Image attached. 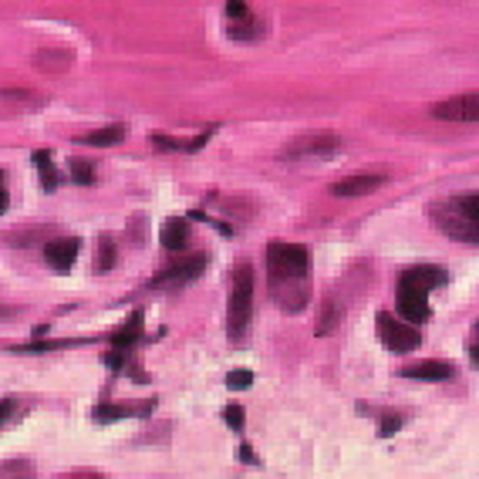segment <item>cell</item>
<instances>
[{
    "mask_svg": "<svg viewBox=\"0 0 479 479\" xmlns=\"http://www.w3.org/2000/svg\"><path fill=\"white\" fill-rule=\"evenodd\" d=\"M139 334H142V314H132L128 325L122 331H115L112 344L115 348H132V344H139Z\"/></svg>",
    "mask_w": 479,
    "mask_h": 479,
    "instance_id": "cell-16",
    "label": "cell"
},
{
    "mask_svg": "<svg viewBox=\"0 0 479 479\" xmlns=\"http://www.w3.org/2000/svg\"><path fill=\"white\" fill-rule=\"evenodd\" d=\"M105 365H108V368H122V354L108 351V354H105Z\"/></svg>",
    "mask_w": 479,
    "mask_h": 479,
    "instance_id": "cell-30",
    "label": "cell"
},
{
    "mask_svg": "<svg viewBox=\"0 0 479 479\" xmlns=\"http://www.w3.org/2000/svg\"><path fill=\"white\" fill-rule=\"evenodd\" d=\"M402 283L422 287L425 294H429V291H436V287L446 283V274H442L439 267H415V270H409V274H402Z\"/></svg>",
    "mask_w": 479,
    "mask_h": 479,
    "instance_id": "cell-13",
    "label": "cell"
},
{
    "mask_svg": "<svg viewBox=\"0 0 479 479\" xmlns=\"http://www.w3.org/2000/svg\"><path fill=\"white\" fill-rule=\"evenodd\" d=\"M240 459H243V463H257V459H254V449H250V446H243V449H240Z\"/></svg>",
    "mask_w": 479,
    "mask_h": 479,
    "instance_id": "cell-31",
    "label": "cell"
},
{
    "mask_svg": "<svg viewBox=\"0 0 479 479\" xmlns=\"http://www.w3.org/2000/svg\"><path fill=\"white\" fill-rule=\"evenodd\" d=\"M57 348L55 341H38V344H17V351H51Z\"/></svg>",
    "mask_w": 479,
    "mask_h": 479,
    "instance_id": "cell-29",
    "label": "cell"
},
{
    "mask_svg": "<svg viewBox=\"0 0 479 479\" xmlns=\"http://www.w3.org/2000/svg\"><path fill=\"white\" fill-rule=\"evenodd\" d=\"M223 415H226V422H230V429H237V432L243 429V409L240 405H230Z\"/></svg>",
    "mask_w": 479,
    "mask_h": 479,
    "instance_id": "cell-27",
    "label": "cell"
},
{
    "mask_svg": "<svg viewBox=\"0 0 479 479\" xmlns=\"http://www.w3.org/2000/svg\"><path fill=\"white\" fill-rule=\"evenodd\" d=\"M38 108H41V98L30 91H21V88L0 91V118H17V115L38 112Z\"/></svg>",
    "mask_w": 479,
    "mask_h": 479,
    "instance_id": "cell-7",
    "label": "cell"
},
{
    "mask_svg": "<svg viewBox=\"0 0 479 479\" xmlns=\"http://www.w3.org/2000/svg\"><path fill=\"white\" fill-rule=\"evenodd\" d=\"M34 64L44 71H51V74H57V71H64L71 64V55H47V51H41V55L34 57Z\"/></svg>",
    "mask_w": 479,
    "mask_h": 479,
    "instance_id": "cell-20",
    "label": "cell"
},
{
    "mask_svg": "<svg viewBox=\"0 0 479 479\" xmlns=\"http://www.w3.org/2000/svg\"><path fill=\"white\" fill-rule=\"evenodd\" d=\"M203 267H206V257L203 254L189 257V260H179V264H172L169 270H162V274L155 277V283H189L203 274Z\"/></svg>",
    "mask_w": 479,
    "mask_h": 479,
    "instance_id": "cell-9",
    "label": "cell"
},
{
    "mask_svg": "<svg viewBox=\"0 0 479 479\" xmlns=\"http://www.w3.org/2000/svg\"><path fill=\"white\" fill-rule=\"evenodd\" d=\"M250 385H254V375H250L247 368L230 371V378H226V388H233V392H243V388H250Z\"/></svg>",
    "mask_w": 479,
    "mask_h": 479,
    "instance_id": "cell-23",
    "label": "cell"
},
{
    "mask_svg": "<svg viewBox=\"0 0 479 479\" xmlns=\"http://www.w3.org/2000/svg\"><path fill=\"white\" fill-rule=\"evenodd\" d=\"M7 210V189H4V176H0V213Z\"/></svg>",
    "mask_w": 479,
    "mask_h": 479,
    "instance_id": "cell-32",
    "label": "cell"
},
{
    "mask_svg": "<svg viewBox=\"0 0 479 479\" xmlns=\"http://www.w3.org/2000/svg\"><path fill=\"white\" fill-rule=\"evenodd\" d=\"M402 429V415H385L378 425V436H395Z\"/></svg>",
    "mask_w": 479,
    "mask_h": 479,
    "instance_id": "cell-25",
    "label": "cell"
},
{
    "mask_svg": "<svg viewBox=\"0 0 479 479\" xmlns=\"http://www.w3.org/2000/svg\"><path fill=\"white\" fill-rule=\"evenodd\" d=\"M321 317H325V321H321V327H317V334H327V331H334V327H338V308H331V304H327Z\"/></svg>",
    "mask_w": 479,
    "mask_h": 479,
    "instance_id": "cell-24",
    "label": "cell"
},
{
    "mask_svg": "<svg viewBox=\"0 0 479 479\" xmlns=\"http://www.w3.org/2000/svg\"><path fill=\"white\" fill-rule=\"evenodd\" d=\"M341 142L334 135H304V139H294L287 149H283V159H327L331 152H338Z\"/></svg>",
    "mask_w": 479,
    "mask_h": 479,
    "instance_id": "cell-4",
    "label": "cell"
},
{
    "mask_svg": "<svg viewBox=\"0 0 479 479\" xmlns=\"http://www.w3.org/2000/svg\"><path fill=\"white\" fill-rule=\"evenodd\" d=\"M270 264V291L274 300L283 310H304L308 304V274H310V254L297 243H270L267 247Z\"/></svg>",
    "mask_w": 479,
    "mask_h": 479,
    "instance_id": "cell-1",
    "label": "cell"
},
{
    "mask_svg": "<svg viewBox=\"0 0 479 479\" xmlns=\"http://www.w3.org/2000/svg\"><path fill=\"white\" fill-rule=\"evenodd\" d=\"M381 183H385V179L375 176V172H368V176H348V179H341V183L331 186V193H334V196H365V193H375Z\"/></svg>",
    "mask_w": 479,
    "mask_h": 479,
    "instance_id": "cell-11",
    "label": "cell"
},
{
    "mask_svg": "<svg viewBox=\"0 0 479 479\" xmlns=\"http://www.w3.org/2000/svg\"><path fill=\"white\" fill-rule=\"evenodd\" d=\"M125 135V125H108L101 128V132H91V135H81V145H115V142H122Z\"/></svg>",
    "mask_w": 479,
    "mask_h": 479,
    "instance_id": "cell-17",
    "label": "cell"
},
{
    "mask_svg": "<svg viewBox=\"0 0 479 479\" xmlns=\"http://www.w3.org/2000/svg\"><path fill=\"white\" fill-rule=\"evenodd\" d=\"M439 223H442V230L449 233V237L456 240H469V243H476V223L473 220H466L463 213L456 210V203H449V206H442V210L436 213Z\"/></svg>",
    "mask_w": 479,
    "mask_h": 479,
    "instance_id": "cell-8",
    "label": "cell"
},
{
    "mask_svg": "<svg viewBox=\"0 0 479 479\" xmlns=\"http://www.w3.org/2000/svg\"><path fill=\"white\" fill-rule=\"evenodd\" d=\"M17 479H30V476H17Z\"/></svg>",
    "mask_w": 479,
    "mask_h": 479,
    "instance_id": "cell-33",
    "label": "cell"
},
{
    "mask_svg": "<svg viewBox=\"0 0 479 479\" xmlns=\"http://www.w3.org/2000/svg\"><path fill=\"white\" fill-rule=\"evenodd\" d=\"M436 118H446V122H476L479 115V98L476 95H459V98H449V101H439L432 108Z\"/></svg>",
    "mask_w": 479,
    "mask_h": 479,
    "instance_id": "cell-6",
    "label": "cell"
},
{
    "mask_svg": "<svg viewBox=\"0 0 479 479\" xmlns=\"http://www.w3.org/2000/svg\"><path fill=\"white\" fill-rule=\"evenodd\" d=\"M226 14H230V24H237V21L250 17V7L247 4H226Z\"/></svg>",
    "mask_w": 479,
    "mask_h": 479,
    "instance_id": "cell-26",
    "label": "cell"
},
{
    "mask_svg": "<svg viewBox=\"0 0 479 479\" xmlns=\"http://www.w3.org/2000/svg\"><path fill=\"white\" fill-rule=\"evenodd\" d=\"M132 415V409H125V405H98L95 409V419L98 422H112V419H128Z\"/></svg>",
    "mask_w": 479,
    "mask_h": 479,
    "instance_id": "cell-22",
    "label": "cell"
},
{
    "mask_svg": "<svg viewBox=\"0 0 479 479\" xmlns=\"http://www.w3.org/2000/svg\"><path fill=\"white\" fill-rule=\"evenodd\" d=\"M14 412H17V402L14 398H4V402H0V425L11 422V419H14Z\"/></svg>",
    "mask_w": 479,
    "mask_h": 479,
    "instance_id": "cell-28",
    "label": "cell"
},
{
    "mask_svg": "<svg viewBox=\"0 0 479 479\" xmlns=\"http://www.w3.org/2000/svg\"><path fill=\"white\" fill-rule=\"evenodd\" d=\"M395 304H398V310H402V317H412V321H429V294H425L422 287H412V283L398 281Z\"/></svg>",
    "mask_w": 479,
    "mask_h": 479,
    "instance_id": "cell-5",
    "label": "cell"
},
{
    "mask_svg": "<svg viewBox=\"0 0 479 479\" xmlns=\"http://www.w3.org/2000/svg\"><path fill=\"white\" fill-rule=\"evenodd\" d=\"M95 267H98V274H105V270L115 267V243H112V237H98V257H95Z\"/></svg>",
    "mask_w": 479,
    "mask_h": 479,
    "instance_id": "cell-18",
    "label": "cell"
},
{
    "mask_svg": "<svg viewBox=\"0 0 479 479\" xmlns=\"http://www.w3.org/2000/svg\"><path fill=\"white\" fill-rule=\"evenodd\" d=\"M402 375L405 378H419V381H449L456 375V368L449 361H419V365H409Z\"/></svg>",
    "mask_w": 479,
    "mask_h": 479,
    "instance_id": "cell-12",
    "label": "cell"
},
{
    "mask_svg": "<svg viewBox=\"0 0 479 479\" xmlns=\"http://www.w3.org/2000/svg\"><path fill=\"white\" fill-rule=\"evenodd\" d=\"M186 243H189V223L186 220H166L162 223V247L166 250H183Z\"/></svg>",
    "mask_w": 479,
    "mask_h": 479,
    "instance_id": "cell-14",
    "label": "cell"
},
{
    "mask_svg": "<svg viewBox=\"0 0 479 479\" xmlns=\"http://www.w3.org/2000/svg\"><path fill=\"white\" fill-rule=\"evenodd\" d=\"M71 179H74L78 186L95 183V169H91V166H85L81 159H71Z\"/></svg>",
    "mask_w": 479,
    "mask_h": 479,
    "instance_id": "cell-21",
    "label": "cell"
},
{
    "mask_svg": "<svg viewBox=\"0 0 479 479\" xmlns=\"http://www.w3.org/2000/svg\"><path fill=\"white\" fill-rule=\"evenodd\" d=\"M264 24H260V21H257L254 14L247 17V21H237V24H230V28H226V34H230V38H233V41H257V38H264Z\"/></svg>",
    "mask_w": 479,
    "mask_h": 479,
    "instance_id": "cell-15",
    "label": "cell"
},
{
    "mask_svg": "<svg viewBox=\"0 0 479 479\" xmlns=\"http://www.w3.org/2000/svg\"><path fill=\"white\" fill-rule=\"evenodd\" d=\"M378 334L392 351H415V348L422 344V334L412 325L392 317V314H378Z\"/></svg>",
    "mask_w": 479,
    "mask_h": 479,
    "instance_id": "cell-3",
    "label": "cell"
},
{
    "mask_svg": "<svg viewBox=\"0 0 479 479\" xmlns=\"http://www.w3.org/2000/svg\"><path fill=\"white\" fill-rule=\"evenodd\" d=\"M78 250H81V243L68 237V240H55V243H47V247H44V257H47V264H51V267L64 274V270H71Z\"/></svg>",
    "mask_w": 479,
    "mask_h": 479,
    "instance_id": "cell-10",
    "label": "cell"
},
{
    "mask_svg": "<svg viewBox=\"0 0 479 479\" xmlns=\"http://www.w3.org/2000/svg\"><path fill=\"white\" fill-rule=\"evenodd\" d=\"M34 166L41 169V179H44V189H55L57 186V172H55V166H51V152H34Z\"/></svg>",
    "mask_w": 479,
    "mask_h": 479,
    "instance_id": "cell-19",
    "label": "cell"
},
{
    "mask_svg": "<svg viewBox=\"0 0 479 479\" xmlns=\"http://www.w3.org/2000/svg\"><path fill=\"white\" fill-rule=\"evenodd\" d=\"M250 310H254V270L247 260H240L233 270V291H230V314H226V327L230 338L240 341L243 331L250 325Z\"/></svg>",
    "mask_w": 479,
    "mask_h": 479,
    "instance_id": "cell-2",
    "label": "cell"
}]
</instances>
